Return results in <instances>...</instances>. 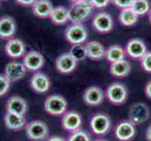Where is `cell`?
Masks as SVG:
<instances>
[{"mask_svg":"<svg viewBox=\"0 0 151 141\" xmlns=\"http://www.w3.org/2000/svg\"><path fill=\"white\" fill-rule=\"evenodd\" d=\"M93 7L89 0L73 3L68 9L69 21L72 24H82L85 20L91 16Z\"/></svg>","mask_w":151,"mask_h":141,"instance_id":"6da1fadb","label":"cell"},{"mask_svg":"<svg viewBox=\"0 0 151 141\" xmlns=\"http://www.w3.org/2000/svg\"><path fill=\"white\" fill-rule=\"evenodd\" d=\"M112 128V120L106 113L98 112L90 119V129L93 134L98 136L106 135Z\"/></svg>","mask_w":151,"mask_h":141,"instance_id":"7a4b0ae2","label":"cell"},{"mask_svg":"<svg viewBox=\"0 0 151 141\" xmlns=\"http://www.w3.org/2000/svg\"><path fill=\"white\" fill-rule=\"evenodd\" d=\"M105 96L111 105H121L127 100L129 89L121 82H113L107 87Z\"/></svg>","mask_w":151,"mask_h":141,"instance_id":"3957f363","label":"cell"},{"mask_svg":"<svg viewBox=\"0 0 151 141\" xmlns=\"http://www.w3.org/2000/svg\"><path fill=\"white\" fill-rule=\"evenodd\" d=\"M44 108L47 114L54 117H60L67 111L68 103L63 96L59 95V94H53L45 100Z\"/></svg>","mask_w":151,"mask_h":141,"instance_id":"277c9868","label":"cell"},{"mask_svg":"<svg viewBox=\"0 0 151 141\" xmlns=\"http://www.w3.org/2000/svg\"><path fill=\"white\" fill-rule=\"evenodd\" d=\"M26 135L31 141H45L48 138L49 129L45 121L36 120L26 124Z\"/></svg>","mask_w":151,"mask_h":141,"instance_id":"5b68a950","label":"cell"},{"mask_svg":"<svg viewBox=\"0 0 151 141\" xmlns=\"http://www.w3.org/2000/svg\"><path fill=\"white\" fill-rule=\"evenodd\" d=\"M64 38L70 44H83L88 39V30L83 24H71L64 31Z\"/></svg>","mask_w":151,"mask_h":141,"instance_id":"8992f818","label":"cell"},{"mask_svg":"<svg viewBox=\"0 0 151 141\" xmlns=\"http://www.w3.org/2000/svg\"><path fill=\"white\" fill-rule=\"evenodd\" d=\"M113 135L118 141H131L137 135L136 125L129 120H122L115 124Z\"/></svg>","mask_w":151,"mask_h":141,"instance_id":"52a82bcc","label":"cell"},{"mask_svg":"<svg viewBox=\"0 0 151 141\" xmlns=\"http://www.w3.org/2000/svg\"><path fill=\"white\" fill-rule=\"evenodd\" d=\"M151 116L150 108L147 105L138 102L134 103L129 110V120H130L134 125L143 124L144 122L147 121Z\"/></svg>","mask_w":151,"mask_h":141,"instance_id":"ba28073f","label":"cell"},{"mask_svg":"<svg viewBox=\"0 0 151 141\" xmlns=\"http://www.w3.org/2000/svg\"><path fill=\"white\" fill-rule=\"evenodd\" d=\"M92 26L94 30L99 33H109L112 30L114 23L110 13L100 11L94 14L92 20Z\"/></svg>","mask_w":151,"mask_h":141,"instance_id":"9c48e42d","label":"cell"},{"mask_svg":"<svg viewBox=\"0 0 151 141\" xmlns=\"http://www.w3.org/2000/svg\"><path fill=\"white\" fill-rule=\"evenodd\" d=\"M126 55L129 58L140 60L147 52V46L145 42L139 38H133L127 42L125 47Z\"/></svg>","mask_w":151,"mask_h":141,"instance_id":"30bf717a","label":"cell"},{"mask_svg":"<svg viewBox=\"0 0 151 141\" xmlns=\"http://www.w3.org/2000/svg\"><path fill=\"white\" fill-rule=\"evenodd\" d=\"M61 126L69 133L79 130L82 126V117L80 113L75 110H67L61 118Z\"/></svg>","mask_w":151,"mask_h":141,"instance_id":"8fae6325","label":"cell"},{"mask_svg":"<svg viewBox=\"0 0 151 141\" xmlns=\"http://www.w3.org/2000/svg\"><path fill=\"white\" fill-rule=\"evenodd\" d=\"M45 63V59L40 52L36 50H31L26 53L23 56V64L27 70L30 72H39Z\"/></svg>","mask_w":151,"mask_h":141,"instance_id":"7c38bea8","label":"cell"},{"mask_svg":"<svg viewBox=\"0 0 151 141\" xmlns=\"http://www.w3.org/2000/svg\"><path fill=\"white\" fill-rule=\"evenodd\" d=\"M105 91L100 87L91 86L88 87L83 92L82 99L84 103L89 106L100 105L105 100Z\"/></svg>","mask_w":151,"mask_h":141,"instance_id":"4fadbf2b","label":"cell"},{"mask_svg":"<svg viewBox=\"0 0 151 141\" xmlns=\"http://www.w3.org/2000/svg\"><path fill=\"white\" fill-rule=\"evenodd\" d=\"M55 66L57 70L60 73L63 74H69L73 73L74 70L77 69L78 61L76 60L69 52L67 53H63L60 55L58 58H56Z\"/></svg>","mask_w":151,"mask_h":141,"instance_id":"5bb4252c","label":"cell"},{"mask_svg":"<svg viewBox=\"0 0 151 141\" xmlns=\"http://www.w3.org/2000/svg\"><path fill=\"white\" fill-rule=\"evenodd\" d=\"M27 69L23 62L11 61L5 67L4 74L11 82H17L26 76Z\"/></svg>","mask_w":151,"mask_h":141,"instance_id":"9a60e30c","label":"cell"},{"mask_svg":"<svg viewBox=\"0 0 151 141\" xmlns=\"http://www.w3.org/2000/svg\"><path fill=\"white\" fill-rule=\"evenodd\" d=\"M32 90L37 93H45L49 90L51 87V81L49 77L44 73L35 72L32 74L29 81Z\"/></svg>","mask_w":151,"mask_h":141,"instance_id":"2e32d148","label":"cell"},{"mask_svg":"<svg viewBox=\"0 0 151 141\" xmlns=\"http://www.w3.org/2000/svg\"><path fill=\"white\" fill-rule=\"evenodd\" d=\"M5 53L12 58H20L26 55V45L18 38L9 39L5 45Z\"/></svg>","mask_w":151,"mask_h":141,"instance_id":"e0dca14e","label":"cell"},{"mask_svg":"<svg viewBox=\"0 0 151 141\" xmlns=\"http://www.w3.org/2000/svg\"><path fill=\"white\" fill-rule=\"evenodd\" d=\"M84 45L88 58L94 61H99L105 58L106 48L101 42L97 41H90Z\"/></svg>","mask_w":151,"mask_h":141,"instance_id":"ac0fdd59","label":"cell"},{"mask_svg":"<svg viewBox=\"0 0 151 141\" xmlns=\"http://www.w3.org/2000/svg\"><path fill=\"white\" fill-rule=\"evenodd\" d=\"M6 109L7 112H11L20 116H25L28 109V105L24 98L20 96H12L7 101Z\"/></svg>","mask_w":151,"mask_h":141,"instance_id":"d6986e66","label":"cell"},{"mask_svg":"<svg viewBox=\"0 0 151 141\" xmlns=\"http://www.w3.org/2000/svg\"><path fill=\"white\" fill-rule=\"evenodd\" d=\"M16 33V23L12 16L0 18V38L9 40Z\"/></svg>","mask_w":151,"mask_h":141,"instance_id":"ffe728a7","label":"cell"},{"mask_svg":"<svg viewBox=\"0 0 151 141\" xmlns=\"http://www.w3.org/2000/svg\"><path fill=\"white\" fill-rule=\"evenodd\" d=\"M4 123L9 130L19 131L25 128L27 122L25 116H20L11 112H6V114L4 116Z\"/></svg>","mask_w":151,"mask_h":141,"instance_id":"44dd1931","label":"cell"},{"mask_svg":"<svg viewBox=\"0 0 151 141\" xmlns=\"http://www.w3.org/2000/svg\"><path fill=\"white\" fill-rule=\"evenodd\" d=\"M131 64L129 60L122 59L114 63H111L110 66V73L112 76L116 78H124L130 73Z\"/></svg>","mask_w":151,"mask_h":141,"instance_id":"7402d4cb","label":"cell"},{"mask_svg":"<svg viewBox=\"0 0 151 141\" xmlns=\"http://www.w3.org/2000/svg\"><path fill=\"white\" fill-rule=\"evenodd\" d=\"M31 8L35 16L39 18H48L54 7L50 0H36Z\"/></svg>","mask_w":151,"mask_h":141,"instance_id":"603a6c76","label":"cell"},{"mask_svg":"<svg viewBox=\"0 0 151 141\" xmlns=\"http://www.w3.org/2000/svg\"><path fill=\"white\" fill-rule=\"evenodd\" d=\"M126 51L124 47H122L119 44H113L109 46L106 49L105 58L110 63H114L117 61H120L122 59L126 58Z\"/></svg>","mask_w":151,"mask_h":141,"instance_id":"cb8c5ba5","label":"cell"},{"mask_svg":"<svg viewBox=\"0 0 151 141\" xmlns=\"http://www.w3.org/2000/svg\"><path fill=\"white\" fill-rule=\"evenodd\" d=\"M49 18L51 19L52 23H54L57 26L65 25L69 21L68 9L63 6L54 7L50 13Z\"/></svg>","mask_w":151,"mask_h":141,"instance_id":"d4e9b609","label":"cell"},{"mask_svg":"<svg viewBox=\"0 0 151 141\" xmlns=\"http://www.w3.org/2000/svg\"><path fill=\"white\" fill-rule=\"evenodd\" d=\"M139 16L132 11L131 8L123 9L120 11L118 19L124 26H133L138 22Z\"/></svg>","mask_w":151,"mask_h":141,"instance_id":"484cf974","label":"cell"},{"mask_svg":"<svg viewBox=\"0 0 151 141\" xmlns=\"http://www.w3.org/2000/svg\"><path fill=\"white\" fill-rule=\"evenodd\" d=\"M130 8L138 16H143L148 14L151 9V4L149 0H134Z\"/></svg>","mask_w":151,"mask_h":141,"instance_id":"4316f807","label":"cell"},{"mask_svg":"<svg viewBox=\"0 0 151 141\" xmlns=\"http://www.w3.org/2000/svg\"><path fill=\"white\" fill-rule=\"evenodd\" d=\"M69 53L71 56L78 61H81L87 58L86 55V49H85V45L84 44H76L72 45L71 49L69 51Z\"/></svg>","mask_w":151,"mask_h":141,"instance_id":"83f0119b","label":"cell"},{"mask_svg":"<svg viewBox=\"0 0 151 141\" xmlns=\"http://www.w3.org/2000/svg\"><path fill=\"white\" fill-rule=\"evenodd\" d=\"M67 141H93V138L87 131H84L79 129L78 131H75L70 133Z\"/></svg>","mask_w":151,"mask_h":141,"instance_id":"f1b7e54d","label":"cell"},{"mask_svg":"<svg viewBox=\"0 0 151 141\" xmlns=\"http://www.w3.org/2000/svg\"><path fill=\"white\" fill-rule=\"evenodd\" d=\"M141 66L145 73H151V51H147L145 56L140 59Z\"/></svg>","mask_w":151,"mask_h":141,"instance_id":"f546056e","label":"cell"},{"mask_svg":"<svg viewBox=\"0 0 151 141\" xmlns=\"http://www.w3.org/2000/svg\"><path fill=\"white\" fill-rule=\"evenodd\" d=\"M11 81L5 76V74H0V97L6 95L11 88Z\"/></svg>","mask_w":151,"mask_h":141,"instance_id":"4dcf8cb0","label":"cell"},{"mask_svg":"<svg viewBox=\"0 0 151 141\" xmlns=\"http://www.w3.org/2000/svg\"><path fill=\"white\" fill-rule=\"evenodd\" d=\"M133 1L134 0H111V2L114 5V6H116L117 8L123 9L130 8Z\"/></svg>","mask_w":151,"mask_h":141,"instance_id":"1f68e13d","label":"cell"},{"mask_svg":"<svg viewBox=\"0 0 151 141\" xmlns=\"http://www.w3.org/2000/svg\"><path fill=\"white\" fill-rule=\"evenodd\" d=\"M89 1H90V3L92 4V6L93 8L104 9L111 3V0H89Z\"/></svg>","mask_w":151,"mask_h":141,"instance_id":"d6a6232c","label":"cell"},{"mask_svg":"<svg viewBox=\"0 0 151 141\" xmlns=\"http://www.w3.org/2000/svg\"><path fill=\"white\" fill-rule=\"evenodd\" d=\"M145 96L147 97L148 99H151V80H149V81L145 84Z\"/></svg>","mask_w":151,"mask_h":141,"instance_id":"836d02e7","label":"cell"},{"mask_svg":"<svg viewBox=\"0 0 151 141\" xmlns=\"http://www.w3.org/2000/svg\"><path fill=\"white\" fill-rule=\"evenodd\" d=\"M15 1L22 6H32L36 0H15Z\"/></svg>","mask_w":151,"mask_h":141,"instance_id":"e575fe53","label":"cell"},{"mask_svg":"<svg viewBox=\"0 0 151 141\" xmlns=\"http://www.w3.org/2000/svg\"><path fill=\"white\" fill-rule=\"evenodd\" d=\"M45 141H67V140L60 135H52L50 137L47 138Z\"/></svg>","mask_w":151,"mask_h":141,"instance_id":"d590c367","label":"cell"},{"mask_svg":"<svg viewBox=\"0 0 151 141\" xmlns=\"http://www.w3.org/2000/svg\"><path fill=\"white\" fill-rule=\"evenodd\" d=\"M145 138L147 141H151V123L145 131Z\"/></svg>","mask_w":151,"mask_h":141,"instance_id":"8d00e7d4","label":"cell"},{"mask_svg":"<svg viewBox=\"0 0 151 141\" xmlns=\"http://www.w3.org/2000/svg\"><path fill=\"white\" fill-rule=\"evenodd\" d=\"M93 141H110V140L105 139V138H96V139H94Z\"/></svg>","mask_w":151,"mask_h":141,"instance_id":"74e56055","label":"cell"},{"mask_svg":"<svg viewBox=\"0 0 151 141\" xmlns=\"http://www.w3.org/2000/svg\"><path fill=\"white\" fill-rule=\"evenodd\" d=\"M148 19H149V22L151 24V9H150L149 12H148Z\"/></svg>","mask_w":151,"mask_h":141,"instance_id":"f35d334b","label":"cell"},{"mask_svg":"<svg viewBox=\"0 0 151 141\" xmlns=\"http://www.w3.org/2000/svg\"><path fill=\"white\" fill-rule=\"evenodd\" d=\"M69 1H71V2H72V3H76V2L81 1V0H69Z\"/></svg>","mask_w":151,"mask_h":141,"instance_id":"ab89813d","label":"cell"},{"mask_svg":"<svg viewBox=\"0 0 151 141\" xmlns=\"http://www.w3.org/2000/svg\"><path fill=\"white\" fill-rule=\"evenodd\" d=\"M0 1H1V0H0Z\"/></svg>","mask_w":151,"mask_h":141,"instance_id":"60d3db41","label":"cell"}]
</instances>
